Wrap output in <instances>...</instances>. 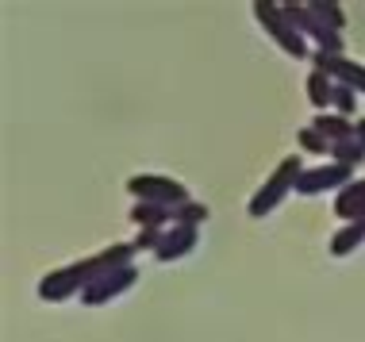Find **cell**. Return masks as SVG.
<instances>
[{"instance_id": "cell-1", "label": "cell", "mask_w": 365, "mask_h": 342, "mask_svg": "<svg viewBox=\"0 0 365 342\" xmlns=\"http://www.w3.org/2000/svg\"><path fill=\"white\" fill-rule=\"evenodd\" d=\"M135 254H139V250H135L131 242H112V247H104L101 254H93V258H81V261H70V266L51 269L43 281H38L35 296L43 300V304L73 300V296H81V292L101 277V273H112L120 266H135Z\"/></svg>"}, {"instance_id": "cell-2", "label": "cell", "mask_w": 365, "mask_h": 342, "mask_svg": "<svg viewBox=\"0 0 365 342\" xmlns=\"http://www.w3.org/2000/svg\"><path fill=\"white\" fill-rule=\"evenodd\" d=\"M304 170H308V165H304L300 154H289V158H281V162H277V170H273L269 177H265V185L250 197V204H246L250 219H265L269 212H277L281 204L296 192V181H300V173H304Z\"/></svg>"}, {"instance_id": "cell-3", "label": "cell", "mask_w": 365, "mask_h": 342, "mask_svg": "<svg viewBox=\"0 0 365 342\" xmlns=\"http://www.w3.org/2000/svg\"><path fill=\"white\" fill-rule=\"evenodd\" d=\"M281 12H284V19H289L296 31L312 43V51H323V54H331V58L346 54V38H342L339 31H331V27L312 12L308 0H281Z\"/></svg>"}, {"instance_id": "cell-4", "label": "cell", "mask_w": 365, "mask_h": 342, "mask_svg": "<svg viewBox=\"0 0 365 342\" xmlns=\"http://www.w3.org/2000/svg\"><path fill=\"white\" fill-rule=\"evenodd\" d=\"M254 19H258L262 31L269 35L273 43H277L289 58H296V62H300V58H312V54H315L308 38H304V35L289 24V19H284L281 0H254Z\"/></svg>"}, {"instance_id": "cell-5", "label": "cell", "mask_w": 365, "mask_h": 342, "mask_svg": "<svg viewBox=\"0 0 365 342\" xmlns=\"http://www.w3.org/2000/svg\"><path fill=\"white\" fill-rule=\"evenodd\" d=\"M127 192H131L139 204H165V208H181L189 204V189H185L170 173H131L127 177Z\"/></svg>"}, {"instance_id": "cell-6", "label": "cell", "mask_w": 365, "mask_h": 342, "mask_svg": "<svg viewBox=\"0 0 365 342\" xmlns=\"http://www.w3.org/2000/svg\"><path fill=\"white\" fill-rule=\"evenodd\" d=\"M135 285H139V266H120L112 273H101V277L81 292V304L85 308H104V304H112L115 296H123V292L135 289Z\"/></svg>"}, {"instance_id": "cell-7", "label": "cell", "mask_w": 365, "mask_h": 342, "mask_svg": "<svg viewBox=\"0 0 365 342\" xmlns=\"http://www.w3.org/2000/svg\"><path fill=\"white\" fill-rule=\"evenodd\" d=\"M358 177L354 170L339 162H323V165H312V170L300 173V181H296V192L300 197H319V192H342L346 185Z\"/></svg>"}, {"instance_id": "cell-8", "label": "cell", "mask_w": 365, "mask_h": 342, "mask_svg": "<svg viewBox=\"0 0 365 342\" xmlns=\"http://www.w3.org/2000/svg\"><path fill=\"white\" fill-rule=\"evenodd\" d=\"M312 66L327 73L334 85H346V89H354L358 96H365V62H354V58H346V54H342V58H331V54L315 51V54H312Z\"/></svg>"}, {"instance_id": "cell-9", "label": "cell", "mask_w": 365, "mask_h": 342, "mask_svg": "<svg viewBox=\"0 0 365 342\" xmlns=\"http://www.w3.org/2000/svg\"><path fill=\"white\" fill-rule=\"evenodd\" d=\"M196 242H200V227H181V223H173V227L162 234V247L154 250V261L158 266H173V261L189 258L196 250Z\"/></svg>"}, {"instance_id": "cell-10", "label": "cell", "mask_w": 365, "mask_h": 342, "mask_svg": "<svg viewBox=\"0 0 365 342\" xmlns=\"http://www.w3.org/2000/svg\"><path fill=\"white\" fill-rule=\"evenodd\" d=\"M312 127L323 135L331 146L334 142H354L358 139V120H346V115H334V112H315Z\"/></svg>"}, {"instance_id": "cell-11", "label": "cell", "mask_w": 365, "mask_h": 342, "mask_svg": "<svg viewBox=\"0 0 365 342\" xmlns=\"http://www.w3.org/2000/svg\"><path fill=\"white\" fill-rule=\"evenodd\" d=\"M334 216L342 223L365 219V177H354L342 192H334Z\"/></svg>"}, {"instance_id": "cell-12", "label": "cell", "mask_w": 365, "mask_h": 342, "mask_svg": "<svg viewBox=\"0 0 365 342\" xmlns=\"http://www.w3.org/2000/svg\"><path fill=\"white\" fill-rule=\"evenodd\" d=\"M304 93H308V104L315 112H331V100H334V81L323 70H315L312 66V73L304 77Z\"/></svg>"}, {"instance_id": "cell-13", "label": "cell", "mask_w": 365, "mask_h": 342, "mask_svg": "<svg viewBox=\"0 0 365 342\" xmlns=\"http://www.w3.org/2000/svg\"><path fill=\"white\" fill-rule=\"evenodd\" d=\"M361 242H365V219H354V223H342V227L331 234L327 250L334 254V258H350Z\"/></svg>"}, {"instance_id": "cell-14", "label": "cell", "mask_w": 365, "mask_h": 342, "mask_svg": "<svg viewBox=\"0 0 365 342\" xmlns=\"http://www.w3.org/2000/svg\"><path fill=\"white\" fill-rule=\"evenodd\" d=\"M131 223L135 227H158V231H170L173 227V208H165V204H131Z\"/></svg>"}, {"instance_id": "cell-15", "label": "cell", "mask_w": 365, "mask_h": 342, "mask_svg": "<svg viewBox=\"0 0 365 342\" xmlns=\"http://www.w3.org/2000/svg\"><path fill=\"white\" fill-rule=\"evenodd\" d=\"M296 154H312V158H331V142L323 139V135L308 123V127H300V131H296Z\"/></svg>"}, {"instance_id": "cell-16", "label": "cell", "mask_w": 365, "mask_h": 342, "mask_svg": "<svg viewBox=\"0 0 365 342\" xmlns=\"http://www.w3.org/2000/svg\"><path fill=\"white\" fill-rule=\"evenodd\" d=\"M327 162H339V165H346V170L358 173L361 165H365V150H361V142H358V139H354V142H334Z\"/></svg>"}, {"instance_id": "cell-17", "label": "cell", "mask_w": 365, "mask_h": 342, "mask_svg": "<svg viewBox=\"0 0 365 342\" xmlns=\"http://www.w3.org/2000/svg\"><path fill=\"white\" fill-rule=\"evenodd\" d=\"M308 4H312V12L331 27V31H339V35H342V27H346V12H342L339 0H308Z\"/></svg>"}, {"instance_id": "cell-18", "label": "cell", "mask_w": 365, "mask_h": 342, "mask_svg": "<svg viewBox=\"0 0 365 342\" xmlns=\"http://www.w3.org/2000/svg\"><path fill=\"white\" fill-rule=\"evenodd\" d=\"M208 216H212L208 204H200V200H189L181 208H173V223H181V227H204Z\"/></svg>"}, {"instance_id": "cell-19", "label": "cell", "mask_w": 365, "mask_h": 342, "mask_svg": "<svg viewBox=\"0 0 365 342\" xmlns=\"http://www.w3.org/2000/svg\"><path fill=\"white\" fill-rule=\"evenodd\" d=\"M331 112H334V115H346V120H354V112H358V93L346 89V85H334Z\"/></svg>"}, {"instance_id": "cell-20", "label": "cell", "mask_w": 365, "mask_h": 342, "mask_svg": "<svg viewBox=\"0 0 365 342\" xmlns=\"http://www.w3.org/2000/svg\"><path fill=\"white\" fill-rule=\"evenodd\" d=\"M162 234H165V231H158V227H143V231L131 239V247L139 250V254H154L158 247H162Z\"/></svg>"}, {"instance_id": "cell-21", "label": "cell", "mask_w": 365, "mask_h": 342, "mask_svg": "<svg viewBox=\"0 0 365 342\" xmlns=\"http://www.w3.org/2000/svg\"><path fill=\"white\" fill-rule=\"evenodd\" d=\"M358 142H361V150H365V115H358Z\"/></svg>"}]
</instances>
